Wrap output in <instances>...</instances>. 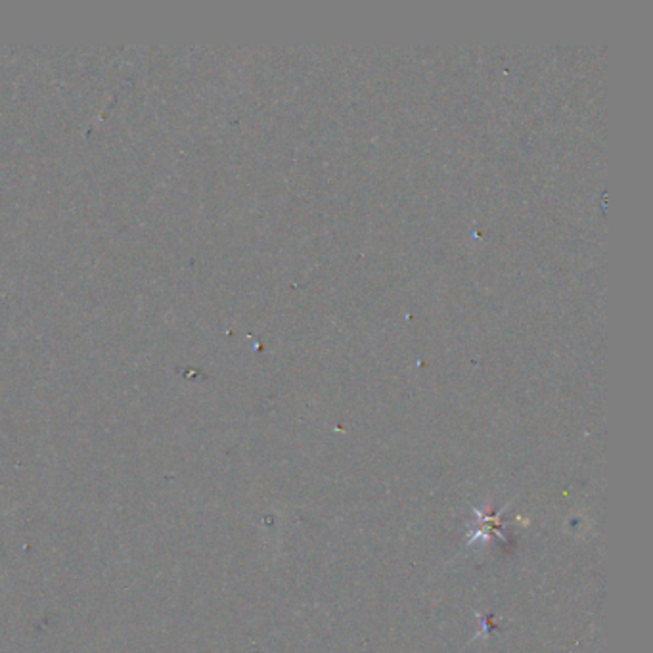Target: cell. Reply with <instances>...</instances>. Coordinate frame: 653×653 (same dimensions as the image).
<instances>
[{
	"mask_svg": "<svg viewBox=\"0 0 653 653\" xmlns=\"http://www.w3.org/2000/svg\"><path fill=\"white\" fill-rule=\"evenodd\" d=\"M506 510H508V506H504L500 512H495L491 504L485 508V512H479L477 508H474L475 519H477V529L472 537L467 539V546H472L477 541L489 543L493 537H496L502 543H508L506 534L502 533V529H504V523H502V515H504Z\"/></svg>",
	"mask_w": 653,
	"mask_h": 653,
	"instance_id": "obj_1",
	"label": "cell"
}]
</instances>
